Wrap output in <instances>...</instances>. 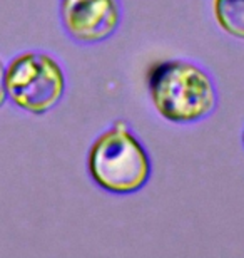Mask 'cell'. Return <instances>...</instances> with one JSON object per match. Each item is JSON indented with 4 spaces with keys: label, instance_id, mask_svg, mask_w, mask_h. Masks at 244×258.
<instances>
[{
    "label": "cell",
    "instance_id": "cell-1",
    "mask_svg": "<svg viewBox=\"0 0 244 258\" xmlns=\"http://www.w3.org/2000/svg\"><path fill=\"white\" fill-rule=\"evenodd\" d=\"M147 92L155 112L173 124H196L216 111L219 96L204 67L186 59H166L147 77Z\"/></svg>",
    "mask_w": 244,
    "mask_h": 258
},
{
    "label": "cell",
    "instance_id": "cell-2",
    "mask_svg": "<svg viewBox=\"0 0 244 258\" xmlns=\"http://www.w3.org/2000/svg\"><path fill=\"white\" fill-rule=\"evenodd\" d=\"M92 183L109 195H136L152 176V159L126 119H116L87 151Z\"/></svg>",
    "mask_w": 244,
    "mask_h": 258
},
{
    "label": "cell",
    "instance_id": "cell-7",
    "mask_svg": "<svg viewBox=\"0 0 244 258\" xmlns=\"http://www.w3.org/2000/svg\"><path fill=\"white\" fill-rule=\"evenodd\" d=\"M241 143H242V148H244V127H242V133H241Z\"/></svg>",
    "mask_w": 244,
    "mask_h": 258
},
{
    "label": "cell",
    "instance_id": "cell-6",
    "mask_svg": "<svg viewBox=\"0 0 244 258\" xmlns=\"http://www.w3.org/2000/svg\"><path fill=\"white\" fill-rule=\"evenodd\" d=\"M7 101V91H5V66L0 60V107Z\"/></svg>",
    "mask_w": 244,
    "mask_h": 258
},
{
    "label": "cell",
    "instance_id": "cell-3",
    "mask_svg": "<svg viewBox=\"0 0 244 258\" xmlns=\"http://www.w3.org/2000/svg\"><path fill=\"white\" fill-rule=\"evenodd\" d=\"M65 87L64 67L42 50L20 52L5 67L7 99L29 114H47L62 101Z\"/></svg>",
    "mask_w": 244,
    "mask_h": 258
},
{
    "label": "cell",
    "instance_id": "cell-4",
    "mask_svg": "<svg viewBox=\"0 0 244 258\" xmlns=\"http://www.w3.org/2000/svg\"><path fill=\"white\" fill-rule=\"evenodd\" d=\"M59 17L74 42L97 45L121 27L122 4L121 0H59Z\"/></svg>",
    "mask_w": 244,
    "mask_h": 258
},
{
    "label": "cell",
    "instance_id": "cell-5",
    "mask_svg": "<svg viewBox=\"0 0 244 258\" xmlns=\"http://www.w3.org/2000/svg\"><path fill=\"white\" fill-rule=\"evenodd\" d=\"M212 15L222 32L244 40V0H212Z\"/></svg>",
    "mask_w": 244,
    "mask_h": 258
}]
</instances>
